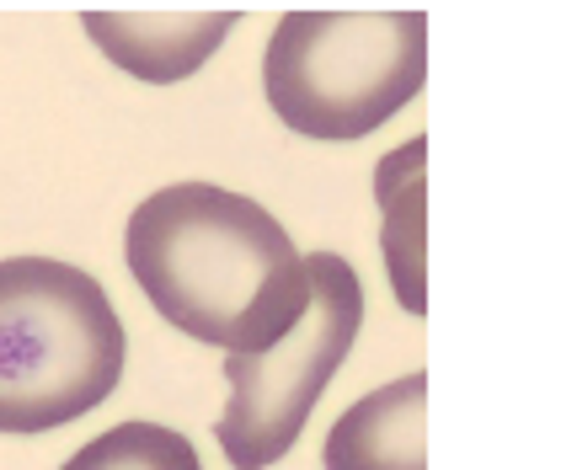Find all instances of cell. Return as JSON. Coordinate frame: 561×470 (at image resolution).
<instances>
[{"mask_svg":"<svg viewBox=\"0 0 561 470\" xmlns=\"http://www.w3.org/2000/svg\"><path fill=\"white\" fill-rule=\"evenodd\" d=\"M129 364L107 289L54 256L0 262V433H54L96 412Z\"/></svg>","mask_w":561,"mask_h":470,"instance_id":"7a4b0ae2","label":"cell"},{"mask_svg":"<svg viewBox=\"0 0 561 470\" xmlns=\"http://www.w3.org/2000/svg\"><path fill=\"white\" fill-rule=\"evenodd\" d=\"M305 273H310V310L295 321V332L267 353L225 364L230 406L219 412L215 438L236 470L278 466L300 444L321 390L343 369L364 326V284L353 262L337 252H310Z\"/></svg>","mask_w":561,"mask_h":470,"instance_id":"277c9868","label":"cell"},{"mask_svg":"<svg viewBox=\"0 0 561 470\" xmlns=\"http://www.w3.org/2000/svg\"><path fill=\"white\" fill-rule=\"evenodd\" d=\"M327 470H428V375L358 396L327 433Z\"/></svg>","mask_w":561,"mask_h":470,"instance_id":"8992f818","label":"cell"},{"mask_svg":"<svg viewBox=\"0 0 561 470\" xmlns=\"http://www.w3.org/2000/svg\"><path fill=\"white\" fill-rule=\"evenodd\" d=\"M428 81V11H289L262 54L267 107L305 139L353 145Z\"/></svg>","mask_w":561,"mask_h":470,"instance_id":"3957f363","label":"cell"},{"mask_svg":"<svg viewBox=\"0 0 561 470\" xmlns=\"http://www.w3.org/2000/svg\"><path fill=\"white\" fill-rule=\"evenodd\" d=\"M236 22V11H81L87 38L124 76L150 85L198 76Z\"/></svg>","mask_w":561,"mask_h":470,"instance_id":"5b68a950","label":"cell"},{"mask_svg":"<svg viewBox=\"0 0 561 470\" xmlns=\"http://www.w3.org/2000/svg\"><path fill=\"white\" fill-rule=\"evenodd\" d=\"M124 262L145 299L193 342L230 358L267 353L310 310V273L257 198L215 182H172L129 214Z\"/></svg>","mask_w":561,"mask_h":470,"instance_id":"6da1fadb","label":"cell"},{"mask_svg":"<svg viewBox=\"0 0 561 470\" xmlns=\"http://www.w3.org/2000/svg\"><path fill=\"white\" fill-rule=\"evenodd\" d=\"M423 156H428V139H407L375 171V198L386 214L380 252L390 267V289L407 316L428 310V295H423Z\"/></svg>","mask_w":561,"mask_h":470,"instance_id":"52a82bcc","label":"cell"},{"mask_svg":"<svg viewBox=\"0 0 561 470\" xmlns=\"http://www.w3.org/2000/svg\"><path fill=\"white\" fill-rule=\"evenodd\" d=\"M59 470H204V460L167 423H118L81 444Z\"/></svg>","mask_w":561,"mask_h":470,"instance_id":"ba28073f","label":"cell"}]
</instances>
